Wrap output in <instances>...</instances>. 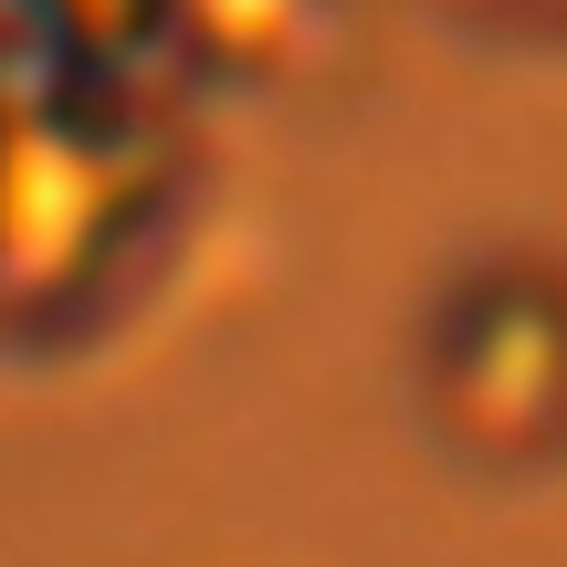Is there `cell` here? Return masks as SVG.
Here are the masks:
<instances>
[{"label": "cell", "mask_w": 567, "mask_h": 567, "mask_svg": "<svg viewBox=\"0 0 567 567\" xmlns=\"http://www.w3.org/2000/svg\"><path fill=\"white\" fill-rule=\"evenodd\" d=\"M484 389H505L494 431H536L547 400L567 389V337H557V316L536 295H484L463 316V337H452V400L473 410Z\"/></svg>", "instance_id": "cell-1"}]
</instances>
